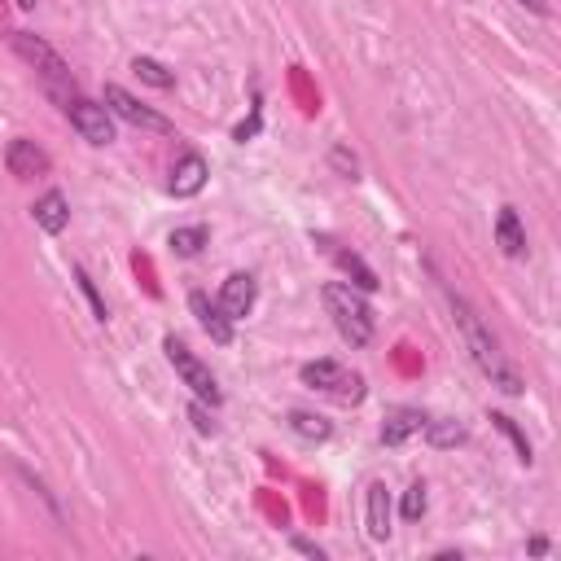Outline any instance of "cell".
<instances>
[{
  "label": "cell",
  "instance_id": "22",
  "mask_svg": "<svg viewBox=\"0 0 561 561\" xmlns=\"http://www.w3.org/2000/svg\"><path fill=\"white\" fill-rule=\"evenodd\" d=\"M426 505H430L426 483H412L404 491V505H399V513H404V522H417V518H426Z\"/></svg>",
  "mask_w": 561,
  "mask_h": 561
},
{
  "label": "cell",
  "instance_id": "6",
  "mask_svg": "<svg viewBox=\"0 0 561 561\" xmlns=\"http://www.w3.org/2000/svg\"><path fill=\"white\" fill-rule=\"evenodd\" d=\"M62 114L71 119V128L84 136L88 145H97V150L114 141V119H110V110L101 106V101H88L84 93H75V97L62 101Z\"/></svg>",
  "mask_w": 561,
  "mask_h": 561
},
{
  "label": "cell",
  "instance_id": "4",
  "mask_svg": "<svg viewBox=\"0 0 561 561\" xmlns=\"http://www.w3.org/2000/svg\"><path fill=\"white\" fill-rule=\"evenodd\" d=\"M163 351H167L171 369L180 373V382H185L189 391L202 399V404H211V408H220V404H224V391H220V386H215L211 369H206V364H202L198 356H193V351H189V347H185V342H180L176 334H171V338H163Z\"/></svg>",
  "mask_w": 561,
  "mask_h": 561
},
{
  "label": "cell",
  "instance_id": "19",
  "mask_svg": "<svg viewBox=\"0 0 561 561\" xmlns=\"http://www.w3.org/2000/svg\"><path fill=\"white\" fill-rule=\"evenodd\" d=\"M334 259H338V268L351 277V285H356V290H369V294H373L377 285H382V281H377V272H373V268H369V263H364L360 255H351V250H338Z\"/></svg>",
  "mask_w": 561,
  "mask_h": 561
},
{
  "label": "cell",
  "instance_id": "10",
  "mask_svg": "<svg viewBox=\"0 0 561 561\" xmlns=\"http://www.w3.org/2000/svg\"><path fill=\"white\" fill-rule=\"evenodd\" d=\"M255 299H259L255 277H250V272H233V277L220 285V299H215V303L224 307L228 320H246L250 312H255Z\"/></svg>",
  "mask_w": 561,
  "mask_h": 561
},
{
  "label": "cell",
  "instance_id": "8",
  "mask_svg": "<svg viewBox=\"0 0 561 561\" xmlns=\"http://www.w3.org/2000/svg\"><path fill=\"white\" fill-rule=\"evenodd\" d=\"M5 167H9V176H14V180H36V176H44V171L53 167V158L44 154L36 141L18 136V141L5 145Z\"/></svg>",
  "mask_w": 561,
  "mask_h": 561
},
{
  "label": "cell",
  "instance_id": "15",
  "mask_svg": "<svg viewBox=\"0 0 561 561\" xmlns=\"http://www.w3.org/2000/svg\"><path fill=\"white\" fill-rule=\"evenodd\" d=\"M369 535L373 540L391 535V491H386V483L369 487Z\"/></svg>",
  "mask_w": 561,
  "mask_h": 561
},
{
  "label": "cell",
  "instance_id": "14",
  "mask_svg": "<svg viewBox=\"0 0 561 561\" xmlns=\"http://www.w3.org/2000/svg\"><path fill=\"white\" fill-rule=\"evenodd\" d=\"M496 246L505 250L509 259L526 255V233H522V220H518L513 206H500V215H496Z\"/></svg>",
  "mask_w": 561,
  "mask_h": 561
},
{
  "label": "cell",
  "instance_id": "27",
  "mask_svg": "<svg viewBox=\"0 0 561 561\" xmlns=\"http://www.w3.org/2000/svg\"><path fill=\"white\" fill-rule=\"evenodd\" d=\"M518 5H526L531 14H548V5H544V0H518Z\"/></svg>",
  "mask_w": 561,
  "mask_h": 561
},
{
  "label": "cell",
  "instance_id": "17",
  "mask_svg": "<svg viewBox=\"0 0 561 561\" xmlns=\"http://www.w3.org/2000/svg\"><path fill=\"white\" fill-rule=\"evenodd\" d=\"M426 439H430V448H461V443L469 439V430L461 426V421H452V417H439V421H430L426 417Z\"/></svg>",
  "mask_w": 561,
  "mask_h": 561
},
{
  "label": "cell",
  "instance_id": "20",
  "mask_svg": "<svg viewBox=\"0 0 561 561\" xmlns=\"http://www.w3.org/2000/svg\"><path fill=\"white\" fill-rule=\"evenodd\" d=\"M290 430L299 434V439H307V443H325L329 434V421L325 417H316V412H290Z\"/></svg>",
  "mask_w": 561,
  "mask_h": 561
},
{
  "label": "cell",
  "instance_id": "7",
  "mask_svg": "<svg viewBox=\"0 0 561 561\" xmlns=\"http://www.w3.org/2000/svg\"><path fill=\"white\" fill-rule=\"evenodd\" d=\"M110 114H119L123 123H132V128H141V132H176V123L167 119V114H158V110H150V106H141L128 88H119V84H106V101H101Z\"/></svg>",
  "mask_w": 561,
  "mask_h": 561
},
{
  "label": "cell",
  "instance_id": "13",
  "mask_svg": "<svg viewBox=\"0 0 561 561\" xmlns=\"http://www.w3.org/2000/svg\"><path fill=\"white\" fill-rule=\"evenodd\" d=\"M421 426H426V412L421 408H395L391 417H386V426H382V443L386 448H399V443H408Z\"/></svg>",
  "mask_w": 561,
  "mask_h": 561
},
{
  "label": "cell",
  "instance_id": "1",
  "mask_svg": "<svg viewBox=\"0 0 561 561\" xmlns=\"http://www.w3.org/2000/svg\"><path fill=\"white\" fill-rule=\"evenodd\" d=\"M448 303H452L456 329H461V338H465V347H469V356H474L478 369H483L505 395H522V377L513 373V364L505 356H500V342L491 338V329L483 325V316L474 312V303L461 299V294H448Z\"/></svg>",
  "mask_w": 561,
  "mask_h": 561
},
{
  "label": "cell",
  "instance_id": "24",
  "mask_svg": "<svg viewBox=\"0 0 561 561\" xmlns=\"http://www.w3.org/2000/svg\"><path fill=\"white\" fill-rule=\"evenodd\" d=\"M329 163H334V167H338V171H342V176H347V180H356V171H360L356 154H347V150H342V145H338L334 154H329Z\"/></svg>",
  "mask_w": 561,
  "mask_h": 561
},
{
  "label": "cell",
  "instance_id": "23",
  "mask_svg": "<svg viewBox=\"0 0 561 561\" xmlns=\"http://www.w3.org/2000/svg\"><path fill=\"white\" fill-rule=\"evenodd\" d=\"M75 281H79V290L88 294V303H93V316L101 320V325H106V320H110V312H106V303H101V294H97V285H93V277H88L84 268H75Z\"/></svg>",
  "mask_w": 561,
  "mask_h": 561
},
{
  "label": "cell",
  "instance_id": "5",
  "mask_svg": "<svg viewBox=\"0 0 561 561\" xmlns=\"http://www.w3.org/2000/svg\"><path fill=\"white\" fill-rule=\"evenodd\" d=\"M303 382L312 386V391H325V395L342 399V404H360V399H364V377L351 373V369H342L338 360H312V364H303Z\"/></svg>",
  "mask_w": 561,
  "mask_h": 561
},
{
  "label": "cell",
  "instance_id": "18",
  "mask_svg": "<svg viewBox=\"0 0 561 561\" xmlns=\"http://www.w3.org/2000/svg\"><path fill=\"white\" fill-rule=\"evenodd\" d=\"M491 426H496V430H500V434H505V439L513 443V448H518V461H522V465H531V461H535L531 439H526V430H522L518 421L509 417V412H491Z\"/></svg>",
  "mask_w": 561,
  "mask_h": 561
},
{
  "label": "cell",
  "instance_id": "28",
  "mask_svg": "<svg viewBox=\"0 0 561 561\" xmlns=\"http://www.w3.org/2000/svg\"><path fill=\"white\" fill-rule=\"evenodd\" d=\"M526 548H531L535 557H544V553H548V540H531V544H526Z\"/></svg>",
  "mask_w": 561,
  "mask_h": 561
},
{
  "label": "cell",
  "instance_id": "11",
  "mask_svg": "<svg viewBox=\"0 0 561 561\" xmlns=\"http://www.w3.org/2000/svg\"><path fill=\"white\" fill-rule=\"evenodd\" d=\"M189 307H193V316H198V325L211 334V342H220V347H228L233 342V320L224 316V307L220 303H211L202 290H193L189 294Z\"/></svg>",
  "mask_w": 561,
  "mask_h": 561
},
{
  "label": "cell",
  "instance_id": "3",
  "mask_svg": "<svg viewBox=\"0 0 561 561\" xmlns=\"http://www.w3.org/2000/svg\"><path fill=\"white\" fill-rule=\"evenodd\" d=\"M320 299H325V312L334 316L338 334L347 338L351 347H369V342H373V312H369V303L351 290V285L329 281L325 290H320Z\"/></svg>",
  "mask_w": 561,
  "mask_h": 561
},
{
  "label": "cell",
  "instance_id": "25",
  "mask_svg": "<svg viewBox=\"0 0 561 561\" xmlns=\"http://www.w3.org/2000/svg\"><path fill=\"white\" fill-rule=\"evenodd\" d=\"M189 421H193V430H198V434H215V421H211V412H206L202 399L189 408Z\"/></svg>",
  "mask_w": 561,
  "mask_h": 561
},
{
  "label": "cell",
  "instance_id": "12",
  "mask_svg": "<svg viewBox=\"0 0 561 561\" xmlns=\"http://www.w3.org/2000/svg\"><path fill=\"white\" fill-rule=\"evenodd\" d=\"M31 220H36L44 233H66V224H71V202H66V193L62 189H49V193H40L36 206H31Z\"/></svg>",
  "mask_w": 561,
  "mask_h": 561
},
{
  "label": "cell",
  "instance_id": "21",
  "mask_svg": "<svg viewBox=\"0 0 561 561\" xmlns=\"http://www.w3.org/2000/svg\"><path fill=\"white\" fill-rule=\"evenodd\" d=\"M132 71L141 75L150 88H163V93H167V88H176V71H167V66L158 62V57H136Z\"/></svg>",
  "mask_w": 561,
  "mask_h": 561
},
{
  "label": "cell",
  "instance_id": "29",
  "mask_svg": "<svg viewBox=\"0 0 561 561\" xmlns=\"http://www.w3.org/2000/svg\"><path fill=\"white\" fill-rule=\"evenodd\" d=\"M18 9H27V14H31V9H36V0H18Z\"/></svg>",
  "mask_w": 561,
  "mask_h": 561
},
{
  "label": "cell",
  "instance_id": "26",
  "mask_svg": "<svg viewBox=\"0 0 561 561\" xmlns=\"http://www.w3.org/2000/svg\"><path fill=\"white\" fill-rule=\"evenodd\" d=\"M294 553H303V557H316V561H325V548H320L316 540H303V535H294Z\"/></svg>",
  "mask_w": 561,
  "mask_h": 561
},
{
  "label": "cell",
  "instance_id": "2",
  "mask_svg": "<svg viewBox=\"0 0 561 561\" xmlns=\"http://www.w3.org/2000/svg\"><path fill=\"white\" fill-rule=\"evenodd\" d=\"M9 44H14V53L31 66V71L40 75L44 93H49V97L57 101V106H62L66 97H75V93H79V88H75V75H71V66H66V57L57 53L53 44H44L40 36H31V31H14V36H9Z\"/></svg>",
  "mask_w": 561,
  "mask_h": 561
},
{
  "label": "cell",
  "instance_id": "16",
  "mask_svg": "<svg viewBox=\"0 0 561 561\" xmlns=\"http://www.w3.org/2000/svg\"><path fill=\"white\" fill-rule=\"evenodd\" d=\"M206 242H211V228H206V224H189V228H176V233L167 237L171 255H180V259H198Z\"/></svg>",
  "mask_w": 561,
  "mask_h": 561
},
{
  "label": "cell",
  "instance_id": "9",
  "mask_svg": "<svg viewBox=\"0 0 561 561\" xmlns=\"http://www.w3.org/2000/svg\"><path fill=\"white\" fill-rule=\"evenodd\" d=\"M206 176H211V167H206V158L198 150H185L176 158V167H171V180L167 189L176 193V198H198L206 189Z\"/></svg>",
  "mask_w": 561,
  "mask_h": 561
}]
</instances>
